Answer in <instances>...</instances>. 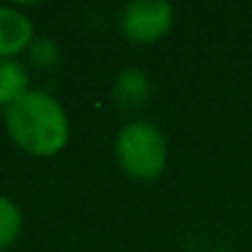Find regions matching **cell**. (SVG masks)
<instances>
[{
	"instance_id": "cell-6",
	"label": "cell",
	"mask_w": 252,
	"mask_h": 252,
	"mask_svg": "<svg viewBox=\"0 0 252 252\" xmlns=\"http://www.w3.org/2000/svg\"><path fill=\"white\" fill-rule=\"evenodd\" d=\"M28 67L18 60H0V106H10L25 92H30Z\"/></svg>"
},
{
	"instance_id": "cell-7",
	"label": "cell",
	"mask_w": 252,
	"mask_h": 252,
	"mask_svg": "<svg viewBox=\"0 0 252 252\" xmlns=\"http://www.w3.org/2000/svg\"><path fill=\"white\" fill-rule=\"evenodd\" d=\"M23 232V210L8 195H0V250H8Z\"/></svg>"
},
{
	"instance_id": "cell-5",
	"label": "cell",
	"mask_w": 252,
	"mask_h": 252,
	"mask_svg": "<svg viewBox=\"0 0 252 252\" xmlns=\"http://www.w3.org/2000/svg\"><path fill=\"white\" fill-rule=\"evenodd\" d=\"M114 96L124 109H139L151 96V79L136 67L121 69L114 79Z\"/></svg>"
},
{
	"instance_id": "cell-2",
	"label": "cell",
	"mask_w": 252,
	"mask_h": 252,
	"mask_svg": "<svg viewBox=\"0 0 252 252\" xmlns=\"http://www.w3.org/2000/svg\"><path fill=\"white\" fill-rule=\"evenodd\" d=\"M114 151L124 173H129L136 181L158 178L168 163V146L163 134L146 121L126 124L116 134Z\"/></svg>"
},
{
	"instance_id": "cell-3",
	"label": "cell",
	"mask_w": 252,
	"mask_h": 252,
	"mask_svg": "<svg viewBox=\"0 0 252 252\" xmlns=\"http://www.w3.org/2000/svg\"><path fill=\"white\" fill-rule=\"evenodd\" d=\"M173 28V5L166 0H134L121 13V32L136 45H154Z\"/></svg>"
},
{
	"instance_id": "cell-1",
	"label": "cell",
	"mask_w": 252,
	"mask_h": 252,
	"mask_svg": "<svg viewBox=\"0 0 252 252\" xmlns=\"http://www.w3.org/2000/svg\"><path fill=\"white\" fill-rule=\"evenodd\" d=\"M5 129L15 146L37 158L57 156L69 141L64 106L42 89L25 92L5 109Z\"/></svg>"
},
{
	"instance_id": "cell-8",
	"label": "cell",
	"mask_w": 252,
	"mask_h": 252,
	"mask_svg": "<svg viewBox=\"0 0 252 252\" xmlns=\"http://www.w3.org/2000/svg\"><path fill=\"white\" fill-rule=\"evenodd\" d=\"M28 52H30V62L37 69H52L60 64V47L50 37H35Z\"/></svg>"
},
{
	"instance_id": "cell-4",
	"label": "cell",
	"mask_w": 252,
	"mask_h": 252,
	"mask_svg": "<svg viewBox=\"0 0 252 252\" xmlns=\"http://www.w3.org/2000/svg\"><path fill=\"white\" fill-rule=\"evenodd\" d=\"M32 40V20L13 5H0V60H13L15 55L25 52Z\"/></svg>"
},
{
	"instance_id": "cell-9",
	"label": "cell",
	"mask_w": 252,
	"mask_h": 252,
	"mask_svg": "<svg viewBox=\"0 0 252 252\" xmlns=\"http://www.w3.org/2000/svg\"><path fill=\"white\" fill-rule=\"evenodd\" d=\"M215 252H230V250H215Z\"/></svg>"
}]
</instances>
